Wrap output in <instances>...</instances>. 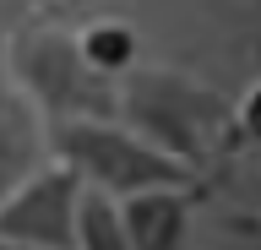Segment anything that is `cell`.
Here are the masks:
<instances>
[{
	"instance_id": "obj_1",
	"label": "cell",
	"mask_w": 261,
	"mask_h": 250,
	"mask_svg": "<svg viewBox=\"0 0 261 250\" xmlns=\"http://www.w3.org/2000/svg\"><path fill=\"white\" fill-rule=\"evenodd\" d=\"M114 115L201 174L212 169V152L234 142V98H223L191 71L152 66V60H136L114 82Z\"/></svg>"
},
{
	"instance_id": "obj_2",
	"label": "cell",
	"mask_w": 261,
	"mask_h": 250,
	"mask_svg": "<svg viewBox=\"0 0 261 250\" xmlns=\"http://www.w3.org/2000/svg\"><path fill=\"white\" fill-rule=\"evenodd\" d=\"M49 147L82 185L109 190V196H136L152 185H207V174L179 163L174 152L152 147L142 131H130L120 115H87L49 125Z\"/></svg>"
},
{
	"instance_id": "obj_3",
	"label": "cell",
	"mask_w": 261,
	"mask_h": 250,
	"mask_svg": "<svg viewBox=\"0 0 261 250\" xmlns=\"http://www.w3.org/2000/svg\"><path fill=\"white\" fill-rule=\"evenodd\" d=\"M0 66L11 71V82L44 109L49 125L60 120H87V115H114V82H103L76 49V27L38 17L33 27L0 49Z\"/></svg>"
},
{
	"instance_id": "obj_4",
	"label": "cell",
	"mask_w": 261,
	"mask_h": 250,
	"mask_svg": "<svg viewBox=\"0 0 261 250\" xmlns=\"http://www.w3.org/2000/svg\"><path fill=\"white\" fill-rule=\"evenodd\" d=\"M76 201H82V180L60 158H49L16 190L0 196V234L6 239H22V245H38V250H71Z\"/></svg>"
},
{
	"instance_id": "obj_5",
	"label": "cell",
	"mask_w": 261,
	"mask_h": 250,
	"mask_svg": "<svg viewBox=\"0 0 261 250\" xmlns=\"http://www.w3.org/2000/svg\"><path fill=\"white\" fill-rule=\"evenodd\" d=\"M55 158L49 147V120L44 109L11 82V71L0 66V196L16 190L33 169H44Z\"/></svg>"
},
{
	"instance_id": "obj_6",
	"label": "cell",
	"mask_w": 261,
	"mask_h": 250,
	"mask_svg": "<svg viewBox=\"0 0 261 250\" xmlns=\"http://www.w3.org/2000/svg\"><path fill=\"white\" fill-rule=\"evenodd\" d=\"M120 207H125L130 250H191L201 185H152V190L125 196Z\"/></svg>"
},
{
	"instance_id": "obj_7",
	"label": "cell",
	"mask_w": 261,
	"mask_h": 250,
	"mask_svg": "<svg viewBox=\"0 0 261 250\" xmlns=\"http://www.w3.org/2000/svg\"><path fill=\"white\" fill-rule=\"evenodd\" d=\"M76 49L103 82H120V76L142 60V33H136L125 17H93L87 27H76Z\"/></svg>"
},
{
	"instance_id": "obj_8",
	"label": "cell",
	"mask_w": 261,
	"mask_h": 250,
	"mask_svg": "<svg viewBox=\"0 0 261 250\" xmlns=\"http://www.w3.org/2000/svg\"><path fill=\"white\" fill-rule=\"evenodd\" d=\"M71 250H130V234H125V207H120V196H109V190H93V185H82Z\"/></svg>"
},
{
	"instance_id": "obj_9",
	"label": "cell",
	"mask_w": 261,
	"mask_h": 250,
	"mask_svg": "<svg viewBox=\"0 0 261 250\" xmlns=\"http://www.w3.org/2000/svg\"><path fill=\"white\" fill-rule=\"evenodd\" d=\"M234 136L240 142H256L261 147V76L234 98Z\"/></svg>"
},
{
	"instance_id": "obj_10",
	"label": "cell",
	"mask_w": 261,
	"mask_h": 250,
	"mask_svg": "<svg viewBox=\"0 0 261 250\" xmlns=\"http://www.w3.org/2000/svg\"><path fill=\"white\" fill-rule=\"evenodd\" d=\"M44 6L49 0H0V49H6L22 27H33V22L44 17Z\"/></svg>"
},
{
	"instance_id": "obj_11",
	"label": "cell",
	"mask_w": 261,
	"mask_h": 250,
	"mask_svg": "<svg viewBox=\"0 0 261 250\" xmlns=\"http://www.w3.org/2000/svg\"><path fill=\"white\" fill-rule=\"evenodd\" d=\"M0 250H38V245H22V239H6L0 234Z\"/></svg>"
}]
</instances>
